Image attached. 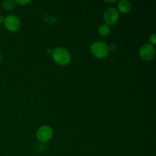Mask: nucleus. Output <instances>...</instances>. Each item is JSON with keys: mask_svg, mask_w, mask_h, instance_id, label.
<instances>
[{"mask_svg": "<svg viewBox=\"0 0 156 156\" xmlns=\"http://www.w3.org/2000/svg\"><path fill=\"white\" fill-rule=\"evenodd\" d=\"M2 5V8L4 9L10 11L15 8V1H12V0H5V1L3 2Z\"/></svg>", "mask_w": 156, "mask_h": 156, "instance_id": "obj_9", "label": "nucleus"}, {"mask_svg": "<svg viewBox=\"0 0 156 156\" xmlns=\"http://www.w3.org/2000/svg\"><path fill=\"white\" fill-rule=\"evenodd\" d=\"M149 43L151 44V45H155V44H156V34H152V35H150V37H149Z\"/></svg>", "mask_w": 156, "mask_h": 156, "instance_id": "obj_10", "label": "nucleus"}, {"mask_svg": "<svg viewBox=\"0 0 156 156\" xmlns=\"http://www.w3.org/2000/svg\"><path fill=\"white\" fill-rule=\"evenodd\" d=\"M91 52L96 58L104 59L109 55V46L103 41H96L91 44Z\"/></svg>", "mask_w": 156, "mask_h": 156, "instance_id": "obj_2", "label": "nucleus"}, {"mask_svg": "<svg viewBox=\"0 0 156 156\" xmlns=\"http://www.w3.org/2000/svg\"><path fill=\"white\" fill-rule=\"evenodd\" d=\"M15 2L20 5H25L29 4V3L30 2V1H29V0H26V1H23V0L22 1H21V0H16Z\"/></svg>", "mask_w": 156, "mask_h": 156, "instance_id": "obj_11", "label": "nucleus"}, {"mask_svg": "<svg viewBox=\"0 0 156 156\" xmlns=\"http://www.w3.org/2000/svg\"><path fill=\"white\" fill-rule=\"evenodd\" d=\"M55 62L61 66L68 65L71 61V55L69 52L64 47H57L52 53Z\"/></svg>", "mask_w": 156, "mask_h": 156, "instance_id": "obj_1", "label": "nucleus"}, {"mask_svg": "<svg viewBox=\"0 0 156 156\" xmlns=\"http://www.w3.org/2000/svg\"><path fill=\"white\" fill-rule=\"evenodd\" d=\"M4 25L8 30L11 32H16L21 27V21L19 18L13 15H8L4 18Z\"/></svg>", "mask_w": 156, "mask_h": 156, "instance_id": "obj_3", "label": "nucleus"}, {"mask_svg": "<svg viewBox=\"0 0 156 156\" xmlns=\"http://www.w3.org/2000/svg\"><path fill=\"white\" fill-rule=\"evenodd\" d=\"M1 59H2V56H1V53H0V62H1Z\"/></svg>", "mask_w": 156, "mask_h": 156, "instance_id": "obj_14", "label": "nucleus"}, {"mask_svg": "<svg viewBox=\"0 0 156 156\" xmlns=\"http://www.w3.org/2000/svg\"><path fill=\"white\" fill-rule=\"evenodd\" d=\"M104 20L107 25H114L119 20V12L115 8H109L104 15Z\"/></svg>", "mask_w": 156, "mask_h": 156, "instance_id": "obj_6", "label": "nucleus"}, {"mask_svg": "<svg viewBox=\"0 0 156 156\" xmlns=\"http://www.w3.org/2000/svg\"><path fill=\"white\" fill-rule=\"evenodd\" d=\"M36 135L37 138L40 142L46 143V142H48L53 137V129L49 126H42L37 129Z\"/></svg>", "mask_w": 156, "mask_h": 156, "instance_id": "obj_5", "label": "nucleus"}, {"mask_svg": "<svg viewBox=\"0 0 156 156\" xmlns=\"http://www.w3.org/2000/svg\"><path fill=\"white\" fill-rule=\"evenodd\" d=\"M98 33L99 35L101 37H107L111 33V28L108 25L106 24H101L100 27H98Z\"/></svg>", "mask_w": 156, "mask_h": 156, "instance_id": "obj_8", "label": "nucleus"}, {"mask_svg": "<svg viewBox=\"0 0 156 156\" xmlns=\"http://www.w3.org/2000/svg\"><path fill=\"white\" fill-rule=\"evenodd\" d=\"M117 7L120 12L123 14H128L132 9V5L127 0H120L117 4Z\"/></svg>", "mask_w": 156, "mask_h": 156, "instance_id": "obj_7", "label": "nucleus"}, {"mask_svg": "<svg viewBox=\"0 0 156 156\" xmlns=\"http://www.w3.org/2000/svg\"><path fill=\"white\" fill-rule=\"evenodd\" d=\"M116 0H112V1H105V2H108V3H113V2H115Z\"/></svg>", "mask_w": 156, "mask_h": 156, "instance_id": "obj_13", "label": "nucleus"}, {"mask_svg": "<svg viewBox=\"0 0 156 156\" xmlns=\"http://www.w3.org/2000/svg\"><path fill=\"white\" fill-rule=\"evenodd\" d=\"M4 17L2 16V15H0V24H2V23L4 22Z\"/></svg>", "mask_w": 156, "mask_h": 156, "instance_id": "obj_12", "label": "nucleus"}, {"mask_svg": "<svg viewBox=\"0 0 156 156\" xmlns=\"http://www.w3.org/2000/svg\"><path fill=\"white\" fill-rule=\"evenodd\" d=\"M139 53H140V58L143 60L149 62L155 57V50L153 46L149 44H146L140 47Z\"/></svg>", "mask_w": 156, "mask_h": 156, "instance_id": "obj_4", "label": "nucleus"}]
</instances>
